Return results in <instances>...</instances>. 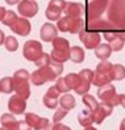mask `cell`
I'll return each instance as SVG.
<instances>
[{
  "mask_svg": "<svg viewBox=\"0 0 125 130\" xmlns=\"http://www.w3.org/2000/svg\"><path fill=\"white\" fill-rule=\"evenodd\" d=\"M98 97L100 99L101 101L111 104L112 106L119 105V95L116 93L115 86H112L111 83L99 87V89H98Z\"/></svg>",
  "mask_w": 125,
  "mask_h": 130,
  "instance_id": "3957f363",
  "label": "cell"
},
{
  "mask_svg": "<svg viewBox=\"0 0 125 130\" xmlns=\"http://www.w3.org/2000/svg\"><path fill=\"white\" fill-rule=\"evenodd\" d=\"M11 30L13 33H16L19 36H22L25 37L30 33V30H32V25H30V22L28 19L25 17H17V20L15 21V24L12 26H9Z\"/></svg>",
  "mask_w": 125,
  "mask_h": 130,
  "instance_id": "8fae6325",
  "label": "cell"
},
{
  "mask_svg": "<svg viewBox=\"0 0 125 130\" xmlns=\"http://www.w3.org/2000/svg\"><path fill=\"white\" fill-rule=\"evenodd\" d=\"M111 21L113 22L115 25H117V26L125 28V13H122V14H119V16H116V17L111 19Z\"/></svg>",
  "mask_w": 125,
  "mask_h": 130,
  "instance_id": "74e56055",
  "label": "cell"
},
{
  "mask_svg": "<svg viewBox=\"0 0 125 130\" xmlns=\"http://www.w3.org/2000/svg\"><path fill=\"white\" fill-rule=\"evenodd\" d=\"M82 101H83V104L87 106V108H88L91 112L95 110V109L98 108V105H99V103L96 101L95 96H92V95H90V93L82 95Z\"/></svg>",
  "mask_w": 125,
  "mask_h": 130,
  "instance_id": "4316f807",
  "label": "cell"
},
{
  "mask_svg": "<svg viewBox=\"0 0 125 130\" xmlns=\"http://www.w3.org/2000/svg\"><path fill=\"white\" fill-rule=\"evenodd\" d=\"M65 80H66V84H67V87L70 88V91L71 89H76L78 87H79V84H80V78H79V75L78 74H68L65 76Z\"/></svg>",
  "mask_w": 125,
  "mask_h": 130,
  "instance_id": "d4e9b609",
  "label": "cell"
},
{
  "mask_svg": "<svg viewBox=\"0 0 125 130\" xmlns=\"http://www.w3.org/2000/svg\"><path fill=\"white\" fill-rule=\"evenodd\" d=\"M86 28V22L83 19H71V17H61L57 22V29L63 33H71V34H79L80 30Z\"/></svg>",
  "mask_w": 125,
  "mask_h": 130,
  "instance_id": "6da1fadb",
  "label": "cell"
},
{
  "mask_svg": "<svg viewBox=\"0 0 125 130\" xmlns=\"http://www.w3.org/2000/svg\"><path fill=\"white\" fill-rule=\"evenodd\" d=\"M45 70H46V74H48L49 82H54L57 80V78H59V75L63 71V64L51 60L48 66H45Z\"/></svg>",
  "mask_w": 125,
  "mask_h": 130,
  "instance_id": "5bb4252c",
  "label": "cell"
},
{
  "mask_svg": "<svg viewBox=\"0 0 125 130\" xmlns=\"http://www.w3.org/2000/svg\"><path fill=\"white\" fill-rule=\"evenodd\" d=\"M104 38H105V41L108 42H111L113 41L115 38H116V30H104Z\"/></svg>",
  "mask_w": 125,
  "mask_h": 130,
  "instance_id": "b9f144b4",
  "label": "cell"
},
{
  "mask_svg": "<svg viewBox=\"0 0 125 130\" xmlns=\"http://www.w3.org/2000/svg\"><path fill=\"white\" fill-rule=\"evenodd\" d=\"M48 97H51V99H58L59 97V92H58V89L55 88V86H51L48 91H46V93H45Z\"/></svg>",
  "mask_w": 125,
  "mask_h": 130,
  "instance_id": "ab89813d",
  "label": "cell"
},
{
  "mask_svg": "<svg viewBox=\"0 0 125 130\" xmlns=\"http://www.w3.org/2000/svg\"><path fill=\"white\" fill-rule=\"evenodd\" d=\"M0 130H13V129H9V127H4V126H3V127H0Z\"/></svg>",
  "mask_w": 125,
  "mask_h": 130,
  "instance_id": "f907efd6",
  "label": "cell"
},
{
  "mask_svg": "<svg viewBox=\"0 0 125 130\" xmlns=\"http://www.w3.org/2000/svg\"><path fill=\"white\" fill-rule=\"evenodd\" d=\"M63 11H65L67 17L80 19L83 16V13H84V7L80 3H67Z\"/></svg>",
  "mask_w": 125,
  "mask_h": 130,
  "instance_id": "4fadbf2b",
  "label": "cell"
},
{
  "mask_svg": "<svg viewBox=\"0 0 125 130\" xmlns=\"http://www.w3.org/2000/svg\"><path fill=\"white\" fill-rule=\"evenodd\" d=\"M112 68V63L109 62L108 59H104V60H100V63L96 66V72H109Z\"/></svg>",
  "mask_w": 125,
  "mask_h": 130,
  "instance_id": "4dcf8cb0",
  "label": "cell"
},
{
  "mask_svg": "<svg viewBox=\"0 0 125 130\" xmlns=\"http://www.w3.org/2000/svg\"><path fill=\"white\" fill-rule=\"evenodd\" d=\"M68 51L70 50H57V49H53L50 53V58L54 62H58V63H65L68 60Z\"/></svg>",
  "mask_w": 125,
  "mask_h": 130,
  "instance_id": "ffe728a7",
  "label": "cell"
},
{
  "mask_svg": "<svg viewBox=\"0 0 125 130\" xmlns=\"http://www.w3.org/2000/svg\"><path fill=\"white\" fill-rule=\"evenodd\" d=\"M5 12H7V9L4 8V7H0V22L3 21V19L5 16Z\"/></svg>",
  "mask_w": 125,
  "mask_h": 130,
  "instance_id": "f6af8a7d",
  "label": "cell"
},
{
  "mask_svg": "<svg viewBox=\"0 0 125 130\" xmlns=\"http://www.w3.org/2000/svg\"><path fill=\"white\" fill-rule=\"evenodd\" d=\"M79 40L84 43L86 49L93 50L100 45L101 37H100L99 32H95V30H86V28H84L79 33Z\"/></svg>",
  "mask_w": 125,
  "mask_h": 130,
  "instance_id": "277c9868",
  "label": "cell"
},
{
  "mask_svg": "<svg viewBox=\"0 0 125 130\" xmlns=\"http://www.w3.org/2000/svg\"><path fill=\"white\" fill-rule=\"evenodd\" d=\"M44 130H71V129L63 124H61V122H53V124H49Z\"/></svg>",
  "mask_w": 125,
  "mask_h": 130,
  "instance_id": "d590c367",
  "label": "cell"
},
{
  "mask_svg": "<svg viewBox=\"0 0 125 130\" xmlns=\"http://www.w3.org/2000/svg\"><path fill=\"white\" fill-rule=\"evenodd\" d=\"M4 40H5V34L2 29H0V45H3L4 43Z\"/></svg>",
  "mask_w": 125,
  "mask_h": 130,
  "instance_id": "bcb514c9",
  "label": "cell"
},
{
  "mask_svg": "<svg viewBox=\"0 0 125 130\" xmlns=\"http://www.w3.org/2000/svg\"><path fill=\"white\" fill-rule=\"evenodd\" d=\"M30 82H32L33 86H42L46 82H49L45 67H38V70L33 71V74H30Z\"/></svg>",
  "mask_w": 125,
  "mask_h": 130,
  "instance_id": "9a60e30c",
  "label": "cell"
},
{
  "mask_svg": "<svg viewBox=\"0 0 125 130\" xmlns=\"http://www.w3.org/2000/svg\"><path fill=\"white\" fill-rule=\"evenodd\" d=\"M13 80V91L19 95L20 97L28 99L30 97V86H29V80L26 79H20V78H12Z\"/></svg>",
  "mask_w": 125,
  "mask_h": 130,
  "instance_id": "52a82bcc",
  "label": "cell"
},
{
  "mask_svg": "<svg viewBox=\"0 0 125 130\" xmlns=\"http://www.w3.org/2000/svg\"><path fill=\"white\" fill-rule=\"evenodd\" d=\"M95 50V55L96 58H99L100 60H104V59H108L112 54V49L109 46V43H100L98 47L93 49Z\"/></svg>",
  "mask_w": 125,
  "mask_h": 130,
  "instance_id": "ac0fdd59",
  "label": "cell"
},
{
  "mask_svg": "<svg viewBox=\"0 0 125 130\" xmlns=\"http://www.w3.org/2000/svg\"><path fill=\"white\" fill-rule=\"evenodd\" d=\"M20 0H5V3L8 5H15V4H19Z\"/></svg>",
  "mask_w": 125,
  "mask_h": 130,
  "instance_id": "7dc6e473",
  "label": "cell"
},
{
  "mask_svg": "<svg viewBox=\"0 0 125 130\" xmlns=\"http://www.w3.org/2000/svg\"><path fill=\"white\" fill-rule=\"evenodd\" d=\"M17 12L21 14V17H34L38 12V4L34 0H20L17 4Z\"/></svg>",
  "mask_w": 125,
  "mask_h": 130,
  "instance_id": "5b68a950",
  "label": "cell"
},
{
  "mask_svg": "<svg viewBox=\"0 0 125 130\" xmlns=\"http://www.w3.org/2000/svg\"><path fill=\"white\" fill-rule=\"evenodd\" d=\"M55 88L58 89V92H59V93H67L68 91H70V88L67 87V84H66L65 78H57Z\"/></svg>",
  "mask_w": 125,
  "mask_h": 130,
  "instance_id": "1f68e13d",
  "label": "cell"
},
{
  "mask_svg": "<svg viewBox=\"0 0 125 130\" xmlns=\"http://www.w3.org/2000/svg\"><path fill=\"white\" fill-rule=\"evenodd\" d=\"M78 121H79V124L83 126V127H86V126H90V125H92V122H93V118H92V112L90 110V109H87V110H82L79 114H78Z\"/></svg>",
  "mask_w": 125,
  "mask_h": 130,
  "instance_id": "603a6c76",
  "label": "cell"
},
{
  "mask_svg": "<svg viewBox=\"0 0 125 130\" xmlns=\"http://www.w3.org/2000/svg\"><path fill=\"white\" fill-rule=\"evenodd\" d=\"M25 121L28 122V125L32 127L33 130H44L50 122L48 118L40 117L34 113H25Z\"/></svg>",
  "mask_w": 125,
  "mask_h": 130,
  "instance_id": "9c48e42d",
  "label": "cell"
},
{
  "mask_svg": "<svg viewBox=\"0 0 125 130\" xmlns=\"http://www.w3.org/2000/svg\"><path fill=\"white\" fill-rule=\"evenodd\" d=\"M40 37L44 42H51L55 37H58V29L55 25H53L51 22H46L41 26L40 30Z\"/></svg>",
  "mask_w": 125,
  "mask_h": 130,
  "instance_id": "7c38bea8",
  "label": "cell"
},
{
  "mask_svg": "<svg viewBox=\"0 0 125 130\" xmlns=\"http://www.w3.org/2000/svg\"><path fill=\"white\" fill-rule=\"evenodd\" d=\"M58 103H59V106H61V108L66 109L67 112L71 110V109H74L75 106H76L75 97H74L73 95H70L68 92H67V93H63V96H61V99L58 100Z\"/></svg>",
  "mask_w": 125,
  "mask_h": 130,
  "instance_id": "2e32d148",
  "label": "cell"
},
{
  "mask_svg": "<svg viewBox=\"0 0 125 130\" xmlns=\"http://www.w3.org/2000/svg\"><path fill=\"white\" fill-rule=\"evenodd\" d=\"M62 9H59L58 7L55 5H48V8H46V12H45V16L49 21H58L61 19V14H62Z\"/></svg>",
  "mask_w": 125,
  "mask_h": 130,
  "instance_id": "7402d4cb",
  "label": "cell"
},
{
  "mask_svg": "<svg viewBox=\"0 0 125 130\" xmlns=\"http://www.w3.org/2000/svg\"><path fill=\"white\" fill-rule=\"evenodd\" d=\"M13 91V80L9 76H5V78H2L0 80V92L3 93H12Z\"/></svg>",
  "mask_w": 125,
  "mask_h": 130,
  "instance_id": "83f0119b",
  "label": "cell"
},
{
  "mask_svg": "<svg viewBox=\"0 0 125 130\" xmlns=\"http://www.w3.org/2000/svg\"><path fill=\"white\" fill-rule=\"evenodd\" d=\"M44 53L42 50V43H40L36 40H29L25 42L24 49H22V54L26 60L30 62H36V60L41 57V54Z\"/></svg>",
  "mask_w": 125,
  "mask_h": 130,
  "instance_id": "7a4b0ae2",
  "label": "cell"
},
{
  "mask_svg": "<svg viewBox=\"0 0 125 130\" xmlns=\"http://www.w3.org/2000/svg\"><path fill=\"white\" fill-rule=\"evenodd\" d=\"M112 82L111 76H109V72L104 74V72H96L93 71V78H92V84L96 87H101L105 86V84H109Z\"/></svg>",
  "mask_w": 125,
  "mask_h": 130,
  "instance_id": "e0dca14e",
  "label": "cell"
},
{
  "mask_svg": "<svg viewBox=\"0 0 125 130\" xmlns=\"http://www.w3.org/2000/svg\"><path fill=\"white\" fill-rule=\"evenodd\" d=\"M53 43V49H57V50H70V42L68 40L63 37H55L54 40L51 41Z\"/></svg>",
  "mask_w": 125,
  "mask_h": 130,
  "instance_id": "484cf974",
  "label": "cell"
},
{
  "mask_svg": "<svg viewBox=\"0 0 125 130\" xmlns=\"http://www.w3.org/2000/svg\"><path fill=\"white\" fill-rule=\"evenodd\" d=\"M112 110H113V106L108 103H104L101 101V104L98 105V108L92 112V118H93V122L96 124H101L108 116L112 114Z\"/></svg>",
  "mask_w": 125,
  "mask_h": 130,
  "instance_id": "8992f818",
  "label": "cell"
},
{
  "mask_svg": "<svg viewBox=\"0 0 125 130\" xmlns=\"http://www.w3.org/2000/svg\"><path fill=\"white\" fill-rule=\"evenodd\" d=\"M8 109L12 114H22L26 109V100L20 97L19 95L11 96L8 100Z\"/></svg>",
  "mask_w": 125,
  "mask_h": 130,
  "instance_id": "30bf717a",
  "label": "cell"
},
{
  "mask_svg": "<svg viewBox=\"0 0 125 130\" xmlns=\"http://www.w3.org/2000/svg\"><path fill=\"white\" fill-rule=\"evenodd\" d=\"M120 130H125V118L121 121V124H120Z\"/></svg>",
  "mask_w": 125,
  "mask_h": 130,
  "instance_id": "c3c4849f",
  "label": "cell"
},
{
  "mask_svg": "<svg viewBox=\"0 0 125 130\" xmlns=\"http://www.w3.org/2000/svg\"><path fill=\"white\" fill-rule=\"evenodd\" d=\"M50 62H51L50 55H49V54H46V53H42L41 57L38 58L34 63H36V66H37V67H45V66H48Z\"/></svg>",
  "mask_w": 125,
  "mask_h": 130,
  "instance_id": "d6a6232c",
  "label": "cell"
},
{
  "mask_svg": "<svg viewBox=\"0 0 125 130\" xmlns=\"http://www.w3.org/2000/svg\"><path fill=\"white\" fill-rule=\"evenodd\" d=\"M42 103L44 105L46 106V108H49V109H55L57 106H58V99H51V97H48V96H44L42 99Z\"/></svg>",
  "mask_w": 125,
  "mask_h": 130,
  "instance_id": "836d02e7",
  "label": "cell"
},
{
  "mask_svg": "<svg viewBox=\"0 0 125 130\" xmlns=\"http://www.w3.org/2000/svg\"><path fill=\"white\" fill-rule=\"evenodd\" d=\"M84 130H98V129H96V127H93L92 125H90V126H86Z\"/></svg>",
  "mask_w": 125,
  "mask_h": 130,
  "instance_id": "681fc988",
  "label": "cell"
},
{
  "mask_svg": "<svg viewBox=\"0 0 125 130\" xmlns=\"http://www.w3.org/2000/svg\"><path fill=\"white\" fill-rule=\"evenodd\" d=\"M68 59H71L74 63H82L84 60V50L80 46H73L68 51Z\"/></svg>",
  "mask_w": 125,
  "mask_h": 130,
  "instance_id": "d6986e66",
  "label": "cell"
},
{
  "mask_svg": "<svg viewBox=\"0 0 125 130\" xmlns=\"http://www.w3.org/2000/svg\"><path fill=\"white\" fill-rule=\"evenodd\" d=\"M116 37L120 38V40H122L125 42V30H119V32L116 30Z\"/></svg>",
  "mask_w": 125,
  "mask_h": 130,
  "instance_id": "7bdbcfd3",
  "label": "cell"
},
{
  "mask_svg": "<svg viewBox=\"0 0 125 130\" xmlns=\"http://www.w3.org/2000/svg\"><path fill=\"white\" fill-rule=\"evenodd\" d=\"M13 130H32V127H30L28 125V122L24 120V121H17L15 127H13Z\"/></svg>",
  "mask_w": 125,
  "mask_h": 130,
  "instance_id": "f35d334b",
  "label": "cell"
},
{
  "mask_svg": "<svg viewBox=\"0 0 125 130\" xmlns=\"http://www.w3.org/2000/svg\"><path fill=\"white\" fill-rule=\"evenodd\" d=\"M49 4H50V5H55V7H58L59 9L63 11L65 7H66V4H67V2H66V0H50Z\"/></svg>",
  "mask_w": 125,
  "mask_h": 130,
  "instance_id": "60d3db41",
  "label": "cell"
},
{
  "mask_svg": "<svg viewBox=\"0 0 125 130\" xmlns=\"http://www.w3.org/2000/svg\"><path fill=\"white\" fill-rule=\"evenodd\" d=\"M124 45H125V42L122 40H120V38H117V37L115 38L113 41L109 42V46H111V49L115 50V51H120L124 47Z\"/></svg>",
  "mask_w": 125,
  "mask_h": 130,
  "instance_id": "e575fe53",
  "label": "cell"
},
{
  "mask_svg": "<svg viewBox=\"0 0 125 130\" xmlns=\"http://www.w3.org/2000/svg\"><path fill=\"white\" fill-rule=\"evenodd\" d=\"M119 105H121L122 108L125 109V93L119 95Z\"/></svg>",
  "mask_w": 125,
  "mask_h": 130,
  "instance_id": "ee69618b",
  "label": "cell"
},
{
  "mask_svg": "<svg viewBox=\"0 0 125 130\" xmlns=\"http://www.w3.org/2000/svg\"><path fill=\"white\" fill-rule=\"evenodd\" d=\"M17 13L16 12H13V11H7L5 12V16H4V19H3V24L5 25V26H12L13 24H15V21L17 20Z\"/></svg>",
  "mask_w": 125,
  "mask_h": 130,
  "instance_id": "f546056e",
  "label": "cell"
},
{
  "mask_svg": "<svg viewBox=\"0 0 125 130\" xmlns=\"http://www.w3.org/2000/svg\"><path fill=\"white\" fill-rule=\"evenodd\" d=\"M109 76L112 80H122L125 78V67L120 63L112 64V68L109 71Z\"/></svg>",
  "mask_w": 125,
  "mask_h": 130,
  "instance_id": "44dd1931",
  "label": "cell"
},
{
  "mask_svg": "<svg viewBox=\"0 0 125 130\" xmlns=\"http://www.w3.org/2000/svg\"><path fill=\"white\" fill-rule=\"evenodd\" d=\"M16 122H17V120L15 117V114H12V113H4L0 116V124L4 127L13 129L15 125H16Z\"/></svg>",
  "mask_w": 125,
  "mask_h": 130,
  "instance_id": "cb8c5ba5",
  "label": "cell"
},
{
  "mask_svg": "<svg viewBox=\"0 0 125 130\" xmlns=\"http://www.w3.org/2000/svg\"><path fill=\"white\" fill-rule=\"evenodd\" d=\"M108 0H91L88 4V20L98 19L107 8Z\"/></svg>",
  "mask_w": 125,
  "mask_h": 130,
  "instance_id": "ba28073f",
  "label": "cell"
},
{
  "mask_svg": "<svg viewBox=\"0 0 125 130\" xmlns=\"http://www.w3.org/2000/svg\"><path fill=\"white\" fill-rule=\"evenodd\" d=\"M4 46L5 49L8 50V51H16L19 49V41H17V38L16 37H13V36H8V37H5V40H4Z\"/></svg>",
  "mask_w": 125,
  "mask_h": 130,
  "instance_id": "f1b7e54d",
  "label": "cell"
},
{
  "mask_svg": "<svg viewBox=\"0 0 125 130\" xmlns=\"http://www.w3.org/2000/svg\"><path fill=\"white\" fill-rule=\"evenodd\" d=\"M67 116V110L63 109V108H58L55 110V113H54V116H53V122H59L62 118H65Z\"/></svg>",
  "mask_w": 125,
  "mask_h": 130,
  "instance_id": "8d00e7d4",
  "label": "cell"
}]
</instances>
